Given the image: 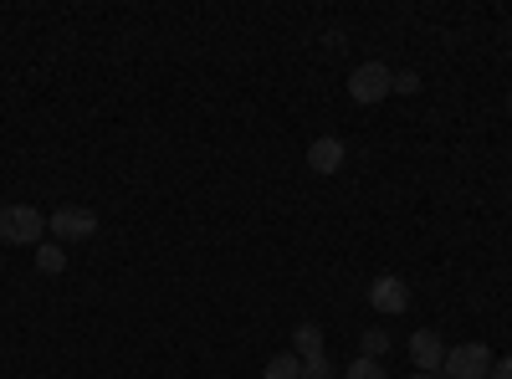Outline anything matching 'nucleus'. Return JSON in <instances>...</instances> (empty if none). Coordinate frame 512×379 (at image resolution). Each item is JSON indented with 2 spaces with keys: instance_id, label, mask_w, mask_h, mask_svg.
<instances>
[{
  "instance_id": "obj_1",
  "label": "nucleus",
  "mask_w": 512,
  "mask_h": 379,
  "mask_svg": "<svg viewBox=\"0 0 512 379\" xmlns=\"http://www.w3.org/2000/svg\"><path fill=\"white\" fill-rule=\"evenodd\" d=\"M47 216L36 205H0V246H41Z\"/></svg>"
},
{
  "instance_id": "obj_2",
  "label": "nucleus",
  "mask_w": 512,
  "mask_h": 379,
  "mask_svg": "<svg viewBox=\"0 0 512 379\" xmlns=\"http://www.w3.org/2000/svg\"><path fill=\"white\" fill-rule=\"evenodd\" d=\"M390 93H395V72L384 62H364V67L349 72V98L354 103H384Z\"/></svg>"
},
{
  "instance_id": "obj_3",
  "label": "nucleus",
  "mask_w": 512,
  "mask_h": 379,
  "mask_svg": "<svg viewBox=\"0 0 512 379\" xmlns=\"http://www.w3.org/2000/svg\"><path fill=\"white\" fill-rule=\"evenodd\" d=\"M492 349L487 344H456V349H446V379H492Z\"/></svg>"
},
{
  "instance_id": "obj_4",
  "label": "nucleus",
  "mask_w": 512,
  "mask_h": 379,
  "mask_svg": "<svg viewBox=\"0 0 512 379\" xmlns=\"http://www.w3.org/2000/svg\"><path fill=\"white\" fill-rule=\"evenodd\" d=\"M47 231L57 241H88L98 231V210L93 205H57L52 216H47Z\"/></svg>"
},
{
  "instance_id": "obj_5",
  "label": "nucleus",
  "mask_w": 512,
  "mask_h": 379,
  "mask_svg": "<svg viewBox=\"0 0 512 379\" xmlns=\"http://www.w3.org/2000/svg\"><path fill=\"white\" fill-rule=\"evenodd\" d=\"M410 359H415V374H436L446 364V344L436 328H415L410 333Z\"/></svg>"
},
{
  "instance_id": "obj_6",
  "label": "nucleus",
  "mask_w": 512,
  "mask_h": 379,
  "mask_svg": "<svg viewBox=\"0 0 512 379\" xmlns=\"http://www.w3.org/2000/svg\"><path fill=\"white\" fill-rule=\"evenodd\" d=\"M369 303H374V313H405L410 308V287L400 282V277H390V272H384V277H374L369 282Z\"/></svg>"
},
{
  "instance_id": "obj_7",
  "label": "nucleus",
  "mask_w": 512,
  "mask_h": 379,
  "mask_svg": "<svg viewBox=\"0 0 512 379\" xmlns=\"http://www.w3.org/2000/svg\"><path fill=\"white\" fill-rule=\"evenodd\" d=\"M344 154H349L344 139H333V134L328 139H313L308 144V170L313 175H338V170H344Z\"/></svg>"
},
{
  "instance_id": "obj_8",
  "label": "nucleus",
  "mask_w": 512,
  "mask_h": 379,
  "mask_svg": "<svg viewBox=\"0 0 512 379\" xmlns=\"http://www.w3.org/2000/svg\"><path fill=\"white\" fill-rule=\"evenodd\" d=\"M297 359H303V364L323 359V328H318V323H303V328H297Z\"/></svg>"
},
{
  "instance_id": "obj_9",
  "label": "nucleus",
  "mask_w": 512,
  "mask_h": 379,
  "mask_svg": "<svg viewBox=\"0 0 512 379\" xmlns=\"http://www.w3.org/2000/svg\"><path fill=\"white\" fill-rule=\"evenodd\" d=\"M262 379H303V359H297V354H277V359H267Z\"/></svg>"
},
{
  "instance_id": "obj_10",
  "label": "nucleus",
  "mask_w": 512,
  "mask_h": 379,
  "mask_svg": "<svg viewBox=\"0 0 512 379\" xmlns=\"http://www.w3.org/2000/svg\"><path fill=\"white\" fill-rule=\"evenodd\" d=\"M62 267H67V251H62V246H36V272L57 277Z\"/></svg>"
},
{
  "instance_id": "obj_11",
  "label": "nucleus",
  "mask_w": 512,
  "mask_h": 379,
  "mask_svg": "<svg viewBox=\"0 0 512 379\" xmlns=\"http://www.w3.org/2000/svg\"><path fill=\"white\" fill-rule=\"evenodd\" d=\"M384 354H390V333L369 328V333H364V359H384Z\"/></svg>"
},
{
  "instance_id": "obj_12",
  "label": "nucleus",
  "mask_w": 512,
  "mask_h": 379,
  "mask_svg": "<svg viewBox=\"0 0 512 379\" xmlns=\"http://www.w3.org/2000/svg\"><path fill=\"white\" fill-rule=\"evenodd\" d=\"M344 379H384V369H379V359H364V354H359V359L344 369Z\"/></svg>"
},
{
  "instance_id": "obj_13",
  "label": "nucleus",
  "mask_w": 512,
  "mask_h": 379,
  "mask_svg": "<svg viewBox=\"0 0 512 379\" xmlns=\"http://www.w3.org/2000/svg\"><path fill=\"white\" fill-rule=\"evenodd\" d=\"M395 93H420V72H395Z\"/></svg>"
},
{
  "instance_id": "obj_14",
  "label": "nucleus",
  "mask_w": 512,
  "mask_h": 379,
  "mask_svg": "<svg viewBox=\"0 0 512 379\" xmlns=\"http://www.w3.org/2000/svg\"><path fill=\"white\" fill-rule=\"evenodd\" d=\"M303 379H333L328 359H313V364H303Z\"/></svg>"
},
{
  "instance_id": "obj_15",
  "label": "nucleus",
  "mask_w": 512,
  "mask_h": 379,
  "mask_svg": "<svg viewBox=\"0 0 512 379\" xmlns=\"http://www.w3.org/2000/svg\"><path fill=\"white\" fill-rule=\"evenodd\" d=\"M492 379H512V354H507L502 364H492Z\"/></svg>"
},
{
  "instance_id": "obj_16",
  "label": "nucleus",
  "mask_w": 512,
  "mask_h": 379,
  "mask_svg": "<svg viewBox=\"0 0 512 379\" xmlns=\"http://www.w3.org/2000/svg\"><path fill=\"white\" fill-rule=\"evenodd\" d=\"M410 379H436V374H410Z\"/></svg>"
},
{
  "instance_id": "obj_17",
  "label": "nucleus",
  "mask_w": 512,
  "mask_h": 379,
  "mask_svg": "<svg viewBox=\"0 0 512 379\" xmlns=\"http://www.w3.org/2000/svg\"><path fill=\"white\" fill-rule=\"evenodd\" d=\"M507 108H512V93H507Z\"/></svg>"
}]
</instances>
